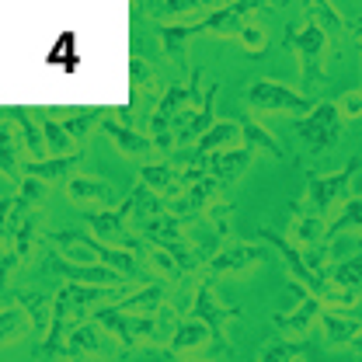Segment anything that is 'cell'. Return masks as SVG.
I'll use <instances>...</instances> for the list:
<instances>
[{"mask_svg":"<svg viewBox=\"0 0 362 362\" xmlns=\"http://www.w3.org/2000/svg\"><path fill=\"white\" fill-rule=\"evenodd\" d=\"M327 334H331V341H349L352 334H356V324L352 320H345V317H327Z\"/></svg>","mask_w":362,"mask_h":362,"instance_id":"7a4b0ae2","label":"cell"},{"mask_svg":"<svg viewBox=\"0 0 362 362\" xmlns=\"http://www.w3.org/2000/svg\"><path fill=\"white\" fill-rule=\"evenodd\" d=\"M129 90V4L7 0L0 7L4 105H122Z\"/></svg>","mask_w":362,"mask_h":362,"instance_id":"6da1fadb","label":"cell"}]
</instances>
